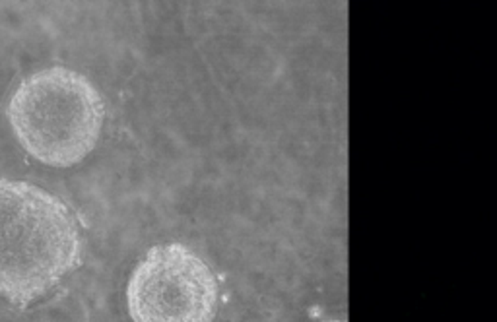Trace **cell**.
<instances>
[{
    "instance_id": "1",
    "label": "cell",
    "mask_w": 497,
    "mask_h": 322,
    "mask_svg": "<svg viewBox=\"0 0 497 322\" xmlns=\"http://www.w3.org/2000/svg\"><path fill=\"white\" fill-rule=\"evenodd\" d=\"M82 254L78 217L61 198L0 179V296L26 309L78 268Z\"/></svg>"
},
{
    "instance_id": "2",
    "label": "cell",
    "mask_w": 497,
    "mask_h": 322,
    "mask_svg": "<svg viewBox=\"0 0 497 322\" xmlns=\"http://www.w3.org/2000/svg\"><path fill=\"white\" fill-rule=\"evenodd\" d=\"M8 121L29 155L51 167H72L100 142L105 103L84 74L51 66L16 88Z\"/></svg>"
},
{
    "instance_id": "3",
    "label": "cell",
    "mask_w": 497,
    "mask_h": 322,
    "mask_svg": "<svg viewBox=\"0 0 497 322\" xmlns=\"http://www.w3.org/2000/svg\"><path fill=\"white\" fill-rule=\"evenodd\" d=\"M127 303L135 322H212L216 277L185 245H155L128 279Z\"/></svg>"
},
{
    "instance_id": "4",
    "label": "cell",
    "mask_w": 497,
    "mask_h": 322,
    "mask_svg": "<svg viewBox=\"0 0 497 322\" xmlns=\"http://www.w3.org/2000/svg\"><path fill=\"white\" fill-rule=\"evenodd\" d=\"M326 322H344V321H326Z\"/></svg>"
}]
</instances>
